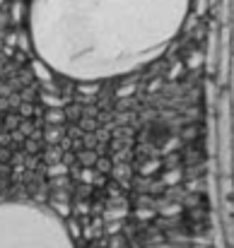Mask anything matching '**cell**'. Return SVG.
<instances>
[{
  "instance_id": "7a4b0ae2",
  "label": "cell",
  "mask_w": 234,
  "mask_h": 248,
  "mask_svg": "<svg viewBox=\"0 0 234 248\" xmlns=\"http://www.w3.org/2000/svg\"><path fill=\"white\" fill-rule=\"evenodd\" d=\"M0 248H73L66 229L34 207H0Z\"/></svg>"
},
{
  "instance_id": "6da1fadb",
  "label": "cell",
  "mask_w": 234,
  "mask_h": 248,
  "mask_svg": "<svg viewBox=\"0 0 234 248\" xmlns=\"http://www.w3.org/2000/svg\"><path fill=\"white\" fill-rule=\"evenodd\" d=\"M186 10L188 0H34L32 34L56 70L109 78L152 61Z\"/></svg>"
}]
</instances>
